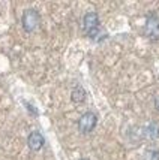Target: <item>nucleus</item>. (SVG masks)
Here are the masks:
<instances>
[{
    "instance_id": "f257e3e1",
    "label": "nucleus",
    "mask_w": 159,
    "mask_h": 160,
    "mask_svg": "<svg viewBox=\"0 0 159 160\" xmlns=\"http://www.w3.org/2000/svg\"><path fill=\"white\" fill-rule=\"evenodd\" d=\"M41 24V15L36 9H26L23 12V17H21V26L27 32V33H32L35 32L36 28L39 27Z\"/></svg>"
},
{
    "instance_id": "f03ea898",
    "label": "nucleus",
    "mask_w": 159,
    "mask_h": 160,
    "mask_svg": "<svg viewBox=\"0 0 159 160\" xmlns=\"http://www.w3.org/2000/svg\"><path fill=\"white\" fill-rule=\"evenodd\" d=\"M98 124V117L95 112H84L83 115L78 120V130L83 133V135H87L90 133Z\"/></svg>"
},
{
    "instance_id": "7ed1b4c3",
    "label": "nucleus",
    "mask_w": 159,
    "mask_h": 160,
    "mask_svg": "<svg viewBox=\"0 0 159 160\" xmlns=\"http://www.w3.org/2000/svg\"><path fill=\"white\" fill-rule=\"evenodd\" d=\"M144 35L150 41H159V17L156 14L147 17L144 24Z\"/></svg>"
},
{
    "instance_id": "20e7f679",
    "label": "nucleus",
    "mask_w": 159,
    "mask_h": 160,
    "mask_svg": "<svg viewBox=\"0 0 159 160\" xmlns=\"http://www.w3.org/2000/svg\"><path fill=\"white\" fill-rule=\"evenodd\" d=\"M98 27H101V26H99V17H98V14L95 11L87 12L83 18V30L86 32V35Z\"/></svg>"
},
{
    "instance_id": "39448f33",
    "label": "nucleus",
    "mask_w": 159,
    "mask_h": 160,
    "mask_svg": "<svg viewBox=\"0 0 159 160\" xmlns=\"http://www.w3.org/2000/svg\"><path fill=\"white\" fill-rule=\"evenodd\" d=\"M45 144V139L42 136L41 132H32L27 138V145L32 151H39Z\"/></svg>"
},
{
    "instance_id": "423d86ee",
    "label": "nucleus",
    "mask_w": 159,
    "mask_h": 160,
    "mask_svg": "<svg viewBox=\"0 0 159 160\" xmlns=\"http://www.w3.org/2000/svg\"><path fill=\"white\" fill-rule=\"evenodd\" d=\"M143 136L147 138V139H156V138H159L158 123H155V121H153V123H149V124L143 129Z\"/></svg>"
},
{
    "instance_id": "0eeeda50",
    "label": "nucleus",
    "mask_w": 159,
    "mask_h": 160,
    "mask_svg": "<svg viewBox=\"0 0 159 160\" xmlns=\"http://www.w3.org/2000/svg\"><path fill=\"white\" fill-rule=\"evenodd\" d=\"M86 96H87V93H86V90H84L81 85L74 87V90L71 93V99H72L74 103H83L84 100H86Z\"/></svg>"
},
{
    "instance_id": "6e6552de",
    "label": "nucleus",
    "mask_w": 159,
    "mask_h": 160,
    "mask_svg": "<svg viewBox=\"0 0 159 160\" xmlns=\"http://www.w3.org/2000/svg\"><path fill=\"white\" fill-rule=\"evenodd\" d=\"M143 160H159V150L156 148H149L143 156Z\"/></svg>"
},
{
    "instance_id": "1a4fd4ad",
    "label": "nucleus",
    "mask_w": 159,
    "mask_h": 160,
    "mask_svg": "<svg viewBox=\"0 0 159 160\" xmlns=\"http://www.w3.org/2000/svg\"><path fill=\"white\" fill-rule=\"evenodd\" d=\"M24 103L27 105V109H29V111H30V112H32V114H35V115H38V111H36V109H35V108H33V106H32V105H29L27 102H24Z\"/></svg>"
},
{
    "instance_id": "9d476101",
    "label": "nucleus",
    "mask_w": 159,
    "mask_h": 160,
    "mask_svg": "<svg viewBox=\"0 0 159 160\" xmlns=\"http://www.w3.org/2000/svg\"><path fill=\"white\" fill-rule=\"evenodd\" d=\"M155 108L159 111V96H156V98H155Z\"/></svg>"
},
{
    "instance_id": "9b49d317",
    "label": "nucleus",
    "mask_w": 159,
    "mask_h": 160,
    "mask_svg": "<svg viewBox=\"0 0 159 160\" xmlns=\"http://www.w3.org/2000/svg\"><path fill=\"white\" fill-rule=\"evenodd\" d=\"M80 160H89V159H80Z\"/></svg>"
}]
</instances>
